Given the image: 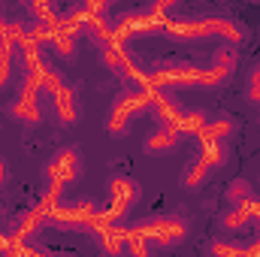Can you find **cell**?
Masks as SVG:
<instances>
[{"label":"cell","mask_w":260,"mask_h":257,"mask_svg":"<svg viewBox=\"0 0 260 257\" xmlns=\"http://www.w3.org/2000/svg\"><path fill=\"white\" fill-rule=\"evenodd\" d=\"M221 227H224L227 233H239V230L251 227V215H248L245 203H239V206H230V209L221 215Z\"/></svg>","instance_id":"52a82bcc"},{"label":"cell","mask_w":260,"mask_h":257,"mask_svg":"<svg viewBox=\"0 0 260 257\" xmlns=\"http://www.w3.org/2000/svg\"><path fill=\"white\" fill-rule=\"evenodd\" d=\"M3 24H6V21H3V9H0V34H3Z\"/></svg>","instance_id":"ffe728a7"},{"label":"cell","mask_w":260,"mask_h":257,"mask_svg":"<svg viewBox=\"0 0 260 257\" xmlns=\"http://www.w3.org/2000/svg\"><path fill=\"white\" fill-rule=\"evenodd\" d=\"M27 30H30V24H24V21H6V24H3V34H6L9 40H15V43H21V40L27 37Z\"/></svg>","instance_id":"e0dca14e"},{"label":"cell","mask_w":260,"mask_h":257,"mask_svg":"<svg viewBox=\"0 0 260 257\" xmlns=\"http://www.w3.org/2000/svg\"><path fill=\"white\" fill-rule=\"evenodd\" d=\"M18 43L9 40L6 34H0V88L9 82V73H12V55H15Z\"/></svg>","instance_id":"ba28073f"},{"label":"cell","mask_w":260,"mask_h":257,"mask_svg":"<svg viewBox=\"0 0 260 257\" xmlns=\"http://www.w3.org/2000/svg\"><path fill=\"white\" fill-rule=\"evenodd\" d=\"M251 3H260V0H251Z\"/></svg>","instance_id":"7402d4cb"},{"label":"cell","mask_w":260,"mask_h":257,"mask_svg":"<svg viewBox=\"0 0 260 257\" xmlns=\"http://www.w3.org/2000/svg\"><path fill=\"white\" fill-rule=\"evenodd\" d=\"M248 88H245V97L251 100V103H260V67H254L251 73H248V82H245Z\"/></svg>","instance_id":"ac0fdd59"},{"label":"cell","mask_w":260,"mask_h":257,"mask_svg":"<svg viewBox=\"0 0 260 257\" xmlns=\"http://www.w3.org/2000/svg\"><path fill=\"white\" fill-rule=\"evenodd\" d=\"M12 118H18L21 124H40L43 121V109H40V97H27V94H18L15 103L9 106Z\"/></svg>","instance_id":"277c9868"},{"label":"cell","mask_w":260,"mask_h":257,"mask_svg":"<svg viewBox=\"0 0 260 257\" xmlns=\"http://www.w3.org/2000/svg\"><path fill=\"white\" fill-rule=\"evenodd\" d=\"M236 61H239L236 46H221V49H215V55H212V67H218V70H224V73H230V76H233V70H236Z\"/></svg>","instance_id":"8fae6325"},{"label":"cell","mask_w":260,"mask_h":257,"mask_svg":"<svg viewBox=\"0 0 260 257\" xmlns=\"http://www.w3.org/2000/svg\"><path fill=\"white\" fill-rule=\"evenodd\" d=\"M254 191H251V185L245 182V179H236L230 188H227V203L230 206H239V203H245V200H251Z\"/></svg>","instance_id":"9a60e30c"},{"label":"cell","mask_w":260,"mask_h":257,"mask_svg":"<svg viewBox=\"0 0 260 257\" xmlns=\"http://www.w3.org/2000/svg\"><path fill=\"white\" fill-rule=\"evenodd\" d=\"M209 251H212V254H245V245H236V242H224V239H218V242L209 245Z\"/></svg>","instance_id":"d6986e66"},{"label":"cell","mask_w":260,"mask_h":257,"mask_svg":"<svg viewBox=\"0 0 260 257\" xmlns=\"http://www.w3.org/2000/svg\"><path fill=\"white\" fill-rule=\"evenodd\" d=\"M176 3H179V0H151L148 9H142V15H145L151 24H164V21L170 18V9H173Z\"/></svg>","instance_id":"7c38bea8"},{"label":"cell","mask_w":260,"mask_h":257,"mask_svg":"<svg viewBox=\"0 0 260 257\" xmlns=\"http://www.w3.org/2000/svg\"><path fill=\"white\" fill-rule=\"evenodd\" d=\"M109 194H112V200H124L127 206H133L136 197H139V188H136V182H130V179H112Z\"/></svg>","instance_id":"30bf717a"},{"label":"cell","mask_w":260,"mask_h":257,"mask_svg":"<svg viewBox=\"0 0 260 257\" xmlns=\"http://www.w3.org/2000/svg\"><path fill=\"white\" fill-rule=\"evenodd\" d=\"M209 170H212V164H209L203 154H200V157H194V160H191V167L185 170V179H182V182H185V188H200V185L206 182Z\"/></svg>","instance_id":"9c48e42d"},{"label":"cell","mask_w":260,"mask_h":257,"mask_svg":"<svg viewBox=\"0 0 260 257\" xmlns=\"http://www.w3.org/2000/svg\"><path fill=\"white\" fill-rule=\"evenodd\" d=\"M52 103H55V115H58L61 124H76V118H79V100H76V91L70 85L61 94L52 97Z\"/></svg>","instance_id":"5b68a950"},{"label":"cell","mask_w":260,"mask_h":257,"mask_svg":"<svg viewBox=\"0 0 260 257\" xmlns=\"http://www.w3.org/2000/svg\"><path fill=\"white\" fill-rule=\"evenodd\" d=\"M179 139H182V130L160 127V124H157V130H151L148 139H145V151H148V154H167V151H173V148L179 145Z\"/></svg>","instance_id":"3957f363"},{"label":"cell","mask_w":260,"mask_h":257,"mask_svg":"<svg viewBox=\"0 0 260 257\" xmlns=\"http://www.w3.org/2000/svg\"><path fill=\"white\" fill-rule=\"evenodd\" d=\"M49 43H52V49H55L61 58H73V55H76V34H73V30H58Z\"/></svg>","instance_id":"4fadbf2b"},{"label":"cell","mask_w":260,"mask_h":257,"mask_svg":"<svg viewBox=\"0 0 260 257\" xmlns=\"http://www.w3.org/2000/svg\"><path fill=\"white\" fill-rule=\"evenodd\" d=\"M64 88H67L64 76H61V73H55V70H49V67H46V70H43V91H49V94H52V97H55V94H61V91H64Z\"/></svg>","instance_id":"2e32d148"},{"label":"cell","mask_w":260,"mask_h":257,"mask_svg":"<svg viewBox=\"0 0 260 257\" xmlns=\"http://www.w3.org/2000/svg\"><path fill=\"white\" fill-rule=\"evenodd\" d=\"M18 3H21V6H27V3H30V0H18Z\"/></svg>","instance_id":"44dd1931"},{"label":"cell","mask_w":260,"mask_h":257,"mask_svg":"<svg viewBox=\"0 0 260 257\" xmlns=\"http://www.w3.org/2000/svg\"><path fill=\"white\" fill-rule=\"evenodd\" d=\"M82 170V154L76 145H67V148H58V154L49 160L46 167V176L49 179H64V182H73Z\"/></svg>","instance_id":"7a4b0ae2"},{"label":"cell","mask_w":260,"mask_h":257,"mask_svg":"<svg viewBox=\"0 0 260 257\" xmlns=\"http://www.w3.org/2000/svg\"><path fill=\"white\" fill-rule=\"evenodd\" d=\"M30 15L34 18H43V21H58V9H55V0H30L27 3Z\"/></svg>","instance_id":"5bb4252c"},{"label":"cell","mask_w":260,"mask_h":257,"mask_svg":"<svg viewBox=\"0 0 260 257\" xmlns=\"http://www.w3.org/2000/svg\"><path fill=\"white\" fill-rule=\"evenodd\" d=\"M136 112H145L139 91H124V94L112 103V109H109V115H106V130H109L112 136H124L130 130V121L136 118Z\"/></svg>","instance_id":"6da1fadb"},{"label":"cell","mask_w":260,"mask_h":257,"mask_svg":"<svg viewBox=\"0 0 260 257\" xmlns=\"http://www.w3.org/2000/svg\"><path fill=\"white\" fill-rule=\"evenodd\" d=\"M233 133V118H227V115H218V118H206V124L197 130V136H200V142H209V139H224V136H230Z\"/></svg>","instance_id":"8992f818"}]
</instances>
